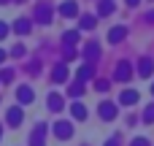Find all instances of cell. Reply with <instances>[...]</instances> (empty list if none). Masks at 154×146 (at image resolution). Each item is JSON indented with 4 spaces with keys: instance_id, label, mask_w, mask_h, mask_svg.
<instances>
[{
    "instance_id": "obj_31",
    "label": "cell",
    "mask_w": 154,
    "mask_h": 146,
    "mask_svg": "<svg viewBox=\"0 0 154 146\" xmlns=\"http://www.w3.org/2000/svg\"><path fill=\"white\" fill-rule=\"evenodd\" d=\"M152 92H154V84H152Z\"/></svg>"
},
{
    "instance_id": "obj_29",
    "label": "cell",
    "mask_w": 154,
    "mask_h": 146,
    "mask_svg": "<svg viewBox=\"0 0 154 146\" xmlns=\"http://www.w3.org/2000/svg\"><path fill=\"white\" fill-rule=\"evenodd\" d=\"M3 60H5V51H3V49H0V62H3Z\"/></svg>"
},
{
    "instance_id": "obj_24",
    "label": "cell",
    "mask_w": 154,
    "mask_h": 146,
    "mask_svg": "<svg viewBox=\"0 0 154 146\" xmlns=\"http://www.w3.org/2000/svg\"><path fill=\"white\" fill-rule=\"evenodd\" d=\"M95 87H97V92H108V81H97Z\"/></svg>"
},
{
    "instance_id": "obj_10",
    "label": "cell",
    "mask_w": 154,
    "mask_h": 146,
    "mask_svg": "<svg viewBox=\"0 0 154 146\" xmlns=\"http://www.w3.org/2000/svg\"><path fill=\"white\" fill-rule=\"evenodd\" d=\"M35 14H38V22H43V24H49V22H51V8H49L46 3H43V5H38V11H35Z\"/></svg>"
},
{
    "instance_id": "obj_13",
    "label": "cell",
    "mask_w": 154,
    "mask_h": 146,
    "mask_svg": "<svg viewBox=\"0 0 154 146\" xmlns=\"http://www.w3.org/2000/svg\"><path fill=\"white\" fill-rule=\"evenodd\" d=\"M16 98H19V103H32V89L30 87H19L16 89Z\"/></svg>"
},
{
    "instance_id": "obj_4",
    "label": "cell",
    "mask_w": 154,
    "mask_h": 146,
    "mask_svg": "<svg viewBox=\"0 0 154 146\" xmlns=\"http://www.w3.org/2000/svg\"><path fill=\"white\" fill-rule=\"evenodd\" d=\"M43 138H46V125H38L30 135V146H43Z\"/></svg>"
},
{
    "instance_id": "obj_14",
    "label": "cell",
    "mask_w": 154,
    "mask_h": 146,
    "mask_svg": "<svg viewBox=\"0 0 154 146\" xmlns=\"http://www.w3.org/2000/svg\"><path fill=\"white\" fill-rule=\"evenodd\" d=\"M62 41H65V49H73L76 41H79V33H76V30H68V33L62 35Z\"/></svg>"
},
{
    "instance_id": "obj_19",
    "label": "cell",
    "mask_w": 154,
    "mask_h": 146,
    "mask_svg": "<svg viewBox=\"0 0 154 146\" xmlns=\"http://www.w3.org/2000/svg\"><path fill=\"white\" fill-rule=\"evenodd\" d=\"M49 108H51V111H60V108H62V98H60V95H49Z\"/></svg>"
},
{
    "instance_id": "obj_25",
    "label": "cell",
    "mask_w": 154,
    "mask_h": 146,
    "mask_svg": "<svg viewBox=\"0 0 154 146\" xmlns=\"http://www.w3.org/2000/svg\"><path fill=\"white\" fill-rule=\"evenodd\" d=\"M130 146H149V141H146V138H135Z\"/></svg>"
},
{
    "instance_id": "obj_17",
    "label": "cell",
    "mask_w": 154,
    "mask_h": 146,
    "mask_svg": "<svg viewBox=\"0 0 154 146\" xmlns=\"http://www.w3.org/2000/svg\"><path fill=\"white\" fill-rule=\"evenodd\" d=\"M76 76H79V81H81V84H84V81H87V79H92V65H81V68H79V73H76Z\"/></svg>"
},
{
    "instance_id": "obj_27",
    "label": "cell",
    "mask_w": 154,
    "mask_h": 146,
    "mask_svg": "<svg viewBox=\"0 0 154 146\" xmlns=\"http://www.w3.org/2000/svg\"><path fill=\"white\" fill-rule=\"evenodd\" d=\"M138 3H141V0H127V5H138Z\"/></svg>"
},
{
    "instance_id": "obj_30",
    "label": "cell",
    "mask_w": 154,
    "mask_h": 146,
    "mask_svg": "<svg viewBox=\"0 0 154 146\" xmlns=\"http://www.w3.org/2000/svg\"><path fill=\"white\" fill-rule=\"evenodd\" d=\"M0 138H3V127H0Z\"/></svg>"
},
{
    "instance_id": "obj_26",
    "label": "cell",
    "mask_w": 154,
    "mask_h": 146,
    "mask_svg": "<svg viewBox=\"0 0 154 146\" xmlns=\"http://www.w3.org/2000/svg\"><path fill=\"white\" fill-rule=\"evenodd\" d=\"M5 33H8V27H5V22H0V38H5Z\"/></svg>"
},
{
    "instance_id": "obj_18",
    "label": "cell",
    "mask_w": 154,
    "mask_h": 146,
    "mask_svg": "<svg viewBox=\"0 0 154 146\" xmlns=\"http://www.w3.org/2000/svg\"><path fill=\"white\" fill-rule=\"evenodd\" d=\"M97 11H100V16H106V14H111V11H114V0H100V5H97Z\"/></svg>"
},
{
    "instance_id": "obj_3",
    "label": "cell",
    "mask_w": 154,
    "mask_h": 146,
    "mask_svg": "<svg viewBox=\"0 0 154 146\" xmlns=\"http://www.w3.org/2000/svg\"><path fill=\"white\" fill-rule=\"evenodd\" d=\"M5 119H8V125H11V127H19V125L24 122V114H22V108H19V106H14V108H8Z\"/></svg>"
},
{
    "instance_id": "obj_16",
    "label": "cell",
    "mask_w": 154,
    "mask_h": 146,
    "mask_svg": "<svg viewBox=\"0 0 154 146\" xmlns=\"http://www.w3.org/2000/svg\"><path fill=\"white\" fill-rule=\"evenodd\" d=\"M14 30L22 33V35H27V33H30V22H27V19H16V22H14Z\"/></svg>"
},
{
    "instance_id": "obj_9",
    "label": "cell",
    "mask_w": 154,
    "mask_h": 146,
    "mask_svg": "<svg viewBox=\"0 0 154 146\" xmlns=\"http://www.w3.org/2000/svg\"><path fill=\"white\" fill-rule=\"evenodd\" d=\"M138 73H141L143 79H149V76L154 73V62L149 60V57H146V60H141V65H138Z\"/></svg>"
},
{
    "instance_id": "obj_6",
    "label": "cell",
    "mask_w": 154,
    "mask_h": 146,
    "mask_svg": "<svg viewBox=\"0 0 154 146\" xmlns=\"http://www.w3.org/2000/svg\"><path fill=\"white\" fill-rule=\"evenodd\" d=\"M84 57H87L89 62H95V60L100 57V46H97L95 41H89V43H87V49H84Z\"/></svg>"
},
{
    "instance_id": "obj_22",
    "label": "cell",
    "mask_w": 154,
    "mask_h": 146,
    "mask_svg": "<svg viewBox=\"0 0 154 146\" xmlns=\"http://www.w3.org/2000/svg\"><path fill=\"white\" fill-rule=\"evenodd\" d=\"M143 119H146V122H154V106H149V108L143 111Z\"/></svg>"
},
{
    "instance_id": "obj_21",
    "label": "cell",
    "mask_w": 154,
    "mask_h": 146,
    "mask_svg": "<svg viewBox=\"0 0 154 146\" xmlns=\"http://www.w3.org/2000/svg\"><path fill=\"white\" fill-rule=\"evenodd\" d=\"M68 92H70L73 98H79V95L84 92V84H81V81H76V84H70V89H68Z\"/></svg>"
},
{
    "instance_id": "obj_2",
    "label": "cell",
    "mask_w": 154,
    "mask_h": 146,
    "mask_svg": "<svg viewBox=\"0 0 154 146\" xmlns=\"http://www.w3.org/2000/svg\"><path fill=\"white\" fill-rule=\"evenodd\" d=\"M54 135H57L60 141L70 138V135H73V125H70V122H54Z\"/></svg>"
},
{
    "instance_id": "obj_15",
    "label": "cell",
    "mask_w": 154,
    "mask_h": 146,
    "mask_svg": "<svg viewBox=\"0 0 154 146\" xmlns=\"http://www.w3.org/2000/svg\"><path fill=\"white\" fill-rule=\"evenodd\" d=\"M70 111H73V116H76V119H87V106H84V103H73V106H70Z\"/></svg>"
},
{
    "instance_id": "obj_11",
    "label": "cell",
    "mask_w": 154,
    "mask_h": 146,
    "mask_svg": "<svg viewBox=\"0 0 154 146\" xmlns=\"http://www.w3.org/2000/svg\"><path fill=\"white\" fill-rule=\"evenodd\" d=\"M125 35H127V27H111V33H108V41H111V43H119Z\"/></svg>"
},
{
    "instance_id": "obj_20",
    "label": "cell",
    "mask_w": 154,
    "mask_h": 146,
    "mask_svg": "<svg viewBox=\"0 0 154 146\" xmlns=\"http://www.w3.org/2000/svg\"><path fill=\"white\" fill-rule=\"evenodd\" d=\"M95 27V16H81V30H92Z\"/></svg>"
},
{
    "instance_id": "obj_5",
    "label": "cell",
    "mask_w": 154,
    "mask_h": 146,
    "mask_svg": "<svg viewBox=\"0 0 154 146\" xmlns=\"http://www.w3.org/2000/svg\"><path fill=\"white\" fill-rule=\"evenodd\" d=\"M138 98H141V95H138L135 89H125V92L119 95V103H122V106H135Z\"/></svg>"
},
{
    "instance_id": "obj_23",
    "label": "cell",
    "mask_w": 154,
    "mask_h": 146,
    "mask_svg": "<svg viewBox=\"0 0 154 146\" xmlns=\"http://www.w3.org/2000/svg\"><path fill=\"white\" fill-rule=\"evenodd\" d=\"M11 54H14V57H22V54H24V46H22V43H19V46H14V51H11Z\"/></svg>"
},
{
    "instance_id": "obj_8",
    "label": "cell",
    "mask_w": 154,
    "mask_h": 146,
    "mask_svg": "<svg viewBox=\"0 0 154 146\" xmlns=\"http://www.w3.org/2000/svg\"><path fill=\"white\" fill-rule=\"evenodd\" d=\"M60 14H62V16H76V14H79V5H76L73 0H65V3L60 5Z\"/></svg>"
},
{
    "instance_id": "obj_28",
    "label": "cell",
    "mask_w": 154,
    "mask_h": 146,
    "mask_svg": "<svg viewBox=\"0 0 154 146\" xmlns=\"http://www.w3.org/2000/svg\"><path fill=\"white\" fill-rule=\"evenodd\" d=\"M106 146H116V138H111V141H108V144H106Z\"/></svg>"
},
{
    "instance_id": "obj_12",
    "label": "cell",
    "mask_w": 154,
    "mask_h": 146,
    "mask_svg": "<svg viewBox=\"0 0 154 146\" xmlns=\"http://www.w3.org/2000/svg\"><path fill=\"white\" fill-rule=\"evenodd\" d=\"M51 79H54L57 84L68 81V68H65V65H57V68H54V73H51Z\"/></svg>"
},
{
    "instance_id": "obj_7",
    "label": "cell",
    "mask_w": 154,
    "mask_h": 146,
    "mask_svg": "<svg viewBox=\"0 0 154 146\" xmlns=\"http://www.w3.org/2000/svg\"><path fill=\"white\" fill-rule=\"evenodd\" d=\"M97 111H100V119H114L116 116V106L114 103H100Z\"/></svg>"
},
{
    "instance_id": "obj_1",
    "label": "cell",
    "mask_w": 154,
    "mask_h": 146,
    "mask_svg": "<svg viewBox=\"0 0 154 146\" xmlns=\"http://www.w3.org/2000/svg\"><path fill=\"white\" fill-rule=\"evenodd\" d=\"M130 76H133V68H130V62H127V60H122V62L116 65L114 79H116V81H130Z\"/></svg>"
}]
</instances>
